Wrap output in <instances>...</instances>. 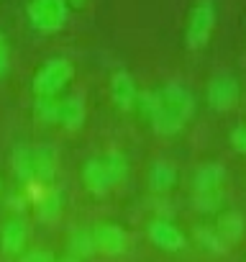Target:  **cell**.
Returning <instances> with one entry per match:
<instances>
[{"mask_svg": "<svg viewBox=\"0 0 246 262\" xmlns=\"http://www.w3.org/2000/svg\"><path fill=\"white\" fill-rule=\"evenodd\" d=\"M195 239L200 242V247H205V249H210V252H215V254H220V252H226V244L220 242V236L215 234V229H205V226H195Z\"/></svg>", "mask_w": 246, "mask_h": 262, "instance_id": "22", "label": "cell"}, {"mask_svg": "<svg viewBox=\"0 0 246 262\" xmlns=\"http://www.w3.org/2000/svg\"><path fill=\"white\" fill-rule=\"evenodd\" d=\"M226 183V167L220 162H205L198 167L195 178H192V188L195 193H215L220 190V185Z\"/></svg>", "mask_w": 246, "mask_h": 262, "instance_id": "13", "label": "cell"}, {"mask_svg": "<svg viewBox=\"0 0 246 262\" xmlns=\"http://www.w3.org/2000/svg\"><path fill=\"white\" fill-rule=\"evenodd\" d=\"M62 111H59V123L67 128V131H77L85 126V118H87V100L82 93H69L64 95L62 100Z\"/></svg>", "mask_w": 246, "mask_h": 262, "instance_id": "11", "label": "cell"}, {"mask_svg": "<svg viewBox=\"0 0 246 262\" xmlns=\"http://www.w3.org/2000/svg\"><path fill=\"white\" fill-rule=\"evenodd\" d=\"M159 98H162V105L167 111H172L175 116H180L185 123L195 116V95L185 88V85H177V82H169L159 90Z\"/></svg>", "mask_w": 246, "mask_h": 262, "instance_id": "7", "label": "cell"}, {"mask_svg": "<svg viewBox=\"0 0 246 262\" xmlns=\"http://www.w3.org/2000/svg\"><path fill=\"white\" fill-rule=\"evenodd\" d=\"M238 95H241V88H238L236 75H231V72H215L208 80L205 98H208V105L213 111H218V113L231 111L238 103Z\"/></svg>", "mask_w": 246, "mask_h": 262, "instance_id": "4", "label": "cell"}, {"mask_svg": "<svg viewBox=\"0 0 246 262\" xmlns=\"http://www.w3.org/2000/svg\"><path fill=\"white\" fill-rule=\"evenodd\" d=\"M95 236V249L103 252L105 257H120L129 249V234L123 231L120 224H97L92 229Z\"/></svg>", "mask_w": 246, "mask_h": 262, "instance_id": "6", "label": "cell"}, {"mask_svg": "<svg viewBox=\"0 0 246 262\" xmlns=\"http://www.w3.org/2000/svg\"><path fill=\"white\" fill-rule=\"evenodd\" d=\"M87 0H67V6H75V8H82Z\"/></svg>", "mask_w": 246, "mask_h": 262, "instance_id": "28", "label": "cell"}, {"mask_svg": "<svg viewBox=\"0 0 246 262\" xmlns=\"http://www.w3.org/2000/svg\"><path fill=\"white\" fill-rule=\"evenodd\" d=\"M215 3L213 0H198L190 8L187 26H185V47L190 52H200L210 44L213 31H215Z\"/></svg>", "mask_w": 246, "mask_h": 262, "instance_id": "1", "label": "cell"}, {"mask_svg": "<svg viewBox=\"0 0 246 262\" xmlns=\"http://www.w3.org/2000/svg\"><path fill=\"white\" fill-rule=\"evenodd\" d=\"M82 183L90 190V195H95V198H105L113 190L110 175H108V170H105L100 157H92V160H87L82 165Z\"/></svg>", "mask_w": 246, "mask_h": 262, "instance_id": "10", "label": "cell"}, {"mask_svg": "<svg viewBox=\"0 0 246 262\" xmlns=\"http://www.w3.org/2000/svg\"><path fill=\"white\" fill-rule=\"evenodd\" d=\"M62 203H64L62 193L54 190V188H49V190L41 195V201H36V213H39V219H41V221H54V219L62 213Z\"/></svg>", "mask_w": 246, "mask_h": 262, "instance_id": "21", "label": "cell"}, {"mask_svg": "<svg viewBox=\"0 0 246 262\" xmlns=\"http://www.w3.org/2000/svg\"><path fill=\"white\" fill-rule=\"evenodd\" d=\"M0 190H3V180H0Z\"/></svg>", "mask_w": 246, "mask_h": 262, "instance_id": "30", "label": "cell"}, {"mask_svg": "<svg viewBox=\"0 0 246 262\" xmlns=\"http://www.w3.org/2000/svg\"><path fill=\"white\" fill-rule=\"evenodd\" d=\"M149 121H152V128L157 131L159 137H175V134H180L182 126H185V121H182L180 116H175L172 111H167L164 105H159L157 113H154Z\"/></svg>", "mask_w": 246, "mask_h": 262, "instance_id": "18", "label": "cell"}, {"mask_svg": "<svg viewBox=\"0 0 246 262\" xmlns=\"http://www.w3.org/2000/svg\"><path fill=\"white\" fill-rule=\"evenodd\" d=\"M67 249H69V257L75 259H87L92 257L97 249H95V236H92V229H75L67 239Z\"/></svg>", "mask_w": 246, "mask_h": 262, "instance_id": "16", "label": "cell"}, {"mask_svg": "<svg viewBox=\"0 0 246 262\" xmlns=\"http://www.w3.org/2000/svg\"><path fill=\"white\" fill-rule=\"evenodd\" d=\"M29 244V226L23 219H11L0 229V249L8 257H21Z\"/></svg>", "mask_w": 246, "mask_h": 262, "instance_id": "9", "label": "cell"}, {"mask_svg": "<svg viewBox=\"0 0 246 262\" xmlns=\"http://www.w3.org/2000/svg\"><path fill=\"white\" fill-rule=\"evenodd\" d=\"M72 77H75V64L64 57H54L36 70L31 80V90L36 98H54L72 82Z\"/></svg>", "mask_w": 246, "mask_h": 262, "instance_id": "2", "label": "cell"}, {"mask_svg": "<svg viewBox=\"0 0 246 262\" xmlns=\"http://www.w3.org/2000/svg\"><path fill=\"white\" fill-rule=\"evenodd\" d=\"M146 234L152 239L154 247L164 249V252H182L187 247V236L180 231V226H175L167 219H154L146 226Z\"/></svg>", "mask_w": 246, "mask_h": 262, "instance_id": "5", "label": "cell"}, {"mask_svg": "<svg viewBox=\"0 0 246 262\" xmlns=\"http://www.w3.org/2000/svg\"><path fill=\"white\" fill-rule=\"evenodd\" d=\"M110 98L123 113H129V111L136 108L139 88H136V80H134V75L129 70H115L110 75Z\"/></svg>", "mask_w": 246, "mask_h": 262, "instance_id": "8", "label": "cell"}, {"mask_svg": "<svg viewBox=\"0 0 246 262\" xmlns=\"http://www.w3.org/2000/svg\"><path fill=\"white\" fill-rule=\"evenodd\" d=\"M220 206H223V193L220 190H215V193H195V208L200 213H215Z\"/></svg>", "mask_w": 246, "mask_h": 262, "instance_id": "23", "label": "cell"}, {"mask_svg": "<svg viewBox=\"0 0 246 262\" xmlns=\"http://www.w3.org/2000/svg\"><path fill=\"white\" fill-rule=\"evenodd\" d=\"M57 165H59V157H57V149L52 144H36L34 147V180L46 185L57 178Z\"/></svg>", "mask_w": 246, "mask_h": 262, "instance_id": "12", "label": "cell"}, {"mask_svg": "<svg viewBox=\"0 0 246 262\" xmlns=\"http://www.w3.org/2000/svg\"><path fill=\"white\" fill-rule=\"evenodd\" d=\"M243 231H246V221H243V216H241L238 211H226V213H220V216H218L215 234L220 236V242H223L226 247H228V244L241 242Z\"/></svg>", "mask_w": 246, "mask_h": 262, "instance_id": "14", "label": "cell"}, {"mask_svg": "<svg viewBox=\"0 0 246 262\" xmlns=\"http://www.w3.org/2000/svg\"><path fill=\"white\" fill-rule=\"evenodd\" d=\"M8 62H11V52H8V44H6V36L0 34V77L8 72Z\"/></svg>", "mask_w": 246, "mask_h": 262, "instance_id": "27", "label": "cell"}, {"mask_svg": "<svg viewBox=\"0 0 246 262\" xmlns=\"http://www.w3.org/2000/svg\"><path fill=\"white\" fill-rule=\"evenodd\" d=\"M62 262H82V259H75V257H64Z\"/></svg>", "mask_w": 246, "mask_h": 262, "instance_id": "29", "label": "cell"}, {"mask_svg": "<svg viewBox=\"0 0 246 262\" xmlns=\"http://www.w3.org/2000/svg\"><path fill=\"white\" fill-rule=\"evenodd\" d=\"M136 105H139V111H141L146 118H152V116L157 113V108L162 105L159 90H144V93H139V100H136Z\"/></svg>", "mask_w": 246, "mask_h": 262, "instance_id": "24", "label": "cell"}, {"mask_svg": "<svg viewBox=\"0 0 246 262\" xmlns=\"http://www.w3.org/2000/svg\"><path fill=\"white\" fill-rule=\"evenodd\" d=\"M67 0H29V21L44 34H54L67 24Z\"/></svg>", "mask_w": 246, "mask_h": 262, "instance_id": "3", "label": "cell"}, {"mask_svg": "<svg viewBox=\"0 0 246 262\" xmlns=\"http://www.w3.org/2000/svg\"><path fill=\"white\" fill-rule=\"evenodd\" d=\"M177 183V170L169 160H157L149 170V188L154 193H167Z\"/></svg>", "mask_w": 246, "mask_h": 262, "instance_id": "15", "label": "cell"}, {"mask_svg": "<svg viewBox=\"0 0 246 262\" xmlns=\"http://www.w3.org/2000/svg\"><path fill=\"white\" fill-rule=\"evenodd\" d=\"M59 111H62V103L57 98H36L34 105H31V116L36 123L41 126H54L59 123Z\"/></svg>", "mask_w": 246, "mask_h": 262, "instance_id": "19", "label": "cell"}, {"mask_svg": "<svg viewBox=\"0 0 246 262\" xmlns=\"http://www.w3.org/2000/svg\"><path fill=\"white\" fill-rule=\"evenodd\" d=\"M18 262H57V257L49 249H26L18 257Z\"/></svg>", "mask_w": 246, "mask_h": 262, "instance_id": "26", "label": "cell"}, {"mask_svg": "<svg viewBox=\"0 0 246 262\" xmlns=\"http://www.w3.org/2000/svg\"><path fill=\"white\" fill-rule=\"evenodd\" d=\"M231 147L238 152V155H246V123H238L231 128V137H228Z\"/></svg>", "mask_w": 246, "mask_h": 262, "instance_id": "25", "label": "cell"}, {"mask_svg": "<svg viewBox=\"0 0 246 262\" xmlns=\"http://www.w3.org/2000/svg\"><path fill=\"white\" fill-rule=\"evenodd\" d=\"M11 167L16 172V178L34 183V147L29 144H18L11 155Z\"/></svg>", "mask_w": 246, "mask_h": 262, "instance_id": "17", "label": "cell"}, {"mask_svg": "<svg viewBox=\"0 0 246 262\" xmlns=\"http://www.w3.org/2000/svg\"><path fill=\"white\" fill-rule=\"evenodd\" d=\"M100 160H103V165H105V170H108L113 185H118V183H123V180L129 178V160H126V155H123V152L110 149V152H108L105 157H100Z\"/></svg>", "mask_w": 246, "mask_h": 262, "instance_id": "20", "label": "cell"}]
</instances>
